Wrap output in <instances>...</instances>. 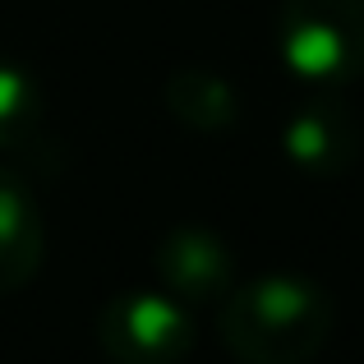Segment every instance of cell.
Instances as JSON below:
<instances>
[{
	"label": "cell",
	"mask_w": 364,
	"mask_h": 364,
	"mask_svg": "<svg viewBox=\"0 0 364 364\" xmlns=\"http://www.w3.org/2000/svg\"><path fill=\"white\" fill-rule=\"evenodd\" d=\"M194 318L171 291H120L97 314V346L111 364H185Z\"/></svg>",
	"instance_id": "cell-3"
},
{
	"label": "cell",
	"mask_w": 364,
	"mask_h": 364,
	"mask_svg": "<svg viewBox=\"0 0 364 364\" xmlns=\"http://www.w3.org/2000/svg\"><path fill=\"white\" fill-rule=\"evenodd\" d=\"M277 51L314 83L364 74V0H282Z\"/></svg>",
	"instance_id": "cell-2"
},
{
	"label": "cell",
	"mask_w": 364,
	"mask_h": 364,
	"mask_svg": "<svg viewBox=\"0 0 364 364\" xmlns=\"http://www.w3.org/2000/svg\"><path fill=\"white\" fill-rule=\"evenodd\" d=\"M282 152L304 171V176H337L360 152V120L346 111V102L318 97L304 102L291 120L282 124Z\"/></svg>",
	"instance_id": "cell-5"
},
{
	"label": "cell",
	"mask_w": 364,
	"mask_h": 364,
	"mask_svg": "<svg viewBox=\"0 0 364 364\" xmlns=\"http://www.w3.org/2000/svg\"><path fill=\"white\" fill-rule=\"evenodd\" d=\"M332 295L295 272L231 286L217 309L222 346L240 364H309L332 337Z\"/></svg>",
	"instance_id": "cell-1"
},
{
	"label": "cell",
	"mask_w": 364,
	"mask_h": 364,
	"mask_svg": "<svg viewBox=\"0 0 364 364\" xmlns=\"http://www.w3.org/2000/svg\"><path fill=\"white\" fill-rule=\"evenodd\" d=\"M42 129V92L18 65L0 60V148H28Z\"/></svg>",
	"instance_id": "cell-8"
},
{
	"label": "cell",
	"mask_w": 364,
	"mask_h": 364,
	"mask_svg": "<svg viewBox=\"0 0 364 364\" xmlns=\"http://www.w3.org/2000/svg\"><path fill=\"white\" fill-rule=\"evenodd\" d=\"M157 277L180 304H222V295L235 286V258L222 235L203 226H180L157 249Z\"/></svg>",
	"instance_id": "cell-4"
},
{
	"label": "cell",
	"mask_w": 364,
	"mask_h": 364,
	"mask_svg": "<svg viewBox=\"0 0 364 364\" xmlns=\"http://www.w3.org/2000/svg\"><path fill=\"white\" fill-rule=\"evenodd\" d=\"M46 254V226L23 176L0 166V295L23 291Z\"/></svg>",
	"instance_id": "cell-6"
},
{
	"label": "cell",
	"mask_w": 364,
	"mask_h": 364,
	"mask_svg": "<svg viewBox=\"0 0 364 364\" xmlns=\"http://www.w3.org/2000/svg\"><path fill=\"white\" fill-rule=\"evenodd\" d=\"M166 102H171V116L185 120L189 129L198 134H217L235 120V92L231 83L222 79L217 70H203V65H185L166 79Z\"/></svg>",
	"instance_id": "cell-7"
}]
</instances>
